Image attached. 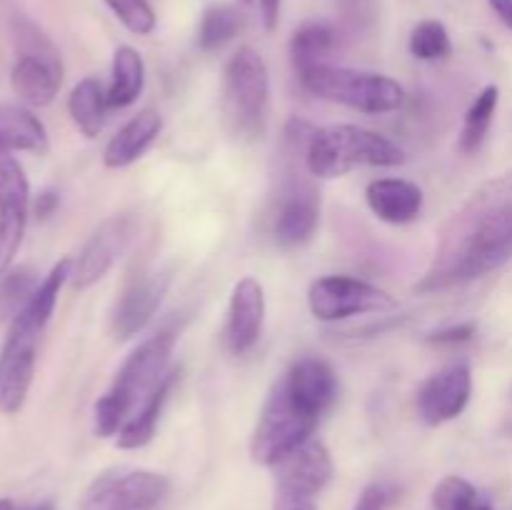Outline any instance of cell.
I'll return each instance as SVG.
<instances>
[{"instance_id":"cell-24","label":"cell","mask_w":512,"mask_h":510,"mask_svg":"<svg viewBox=\"0 0 512 510\" xmlns=\"http://www.w3.org/2000/svg\"><path fill=\"white\" fill-rule=\"evenodd\" d=\"M145 85L143 55L130 45H120L113 53V70L108 83L110 108H128L140 98Z\"/></svg>"},{"instance_id":"cell-41","label":"cell","mask_w":512,"mask_h":510,"mask_svg":"<svg viewBox=\"0 0 512 510\" xmlns=\"http://www.w3.org/2000/svg\"><path fill=\"white\" fill-rule=\"evenodd\" d=\"M0 510H18V505L8 498H0Z\"/></svg>"},{"instance_id":"cell-6","label":"cell","mask_w":512,"mask_h":510,"mask_svg":"<svg viewBox=\"0 0 512 510\" xmlns=\"http://www.w3.org/2000/svg\"><path fill=\"white\" fill-rule=\"evenodd\" d=\"M15 63L10 68V88L30 108H45L63 85V60L53 40L38 23L25 15L13 18Z\"/></svg>"},{"instance_id":"cell-1","label":"cell","mask_w":512,"mask_h":510,"mask_svg":"<svg viewBox=\"0 0 512 510\" xmlns=\"http://www.w3.org/2000/svg\"><path fill=\"white\" fill-rule=\"evenodd\" d=\"M512 258V168L485 180L440 228L415 290L445 293L490 275Z\"/></svg>"},{"instance_id":"cell-20","label":"cell","mask_w":512,"mask_h":510,"mask_svg":"<svg viewBox=\"0 0 512 510\" xmlns=\"http://www.w3.org/2000/svg\"><path fill=\"white\" fill-rule=\"evenodd\" d=\"M160 130H163V118H160L158 110H140L138 115H133V118L108 140V145H105L103 150L105 168L120 170L133 165L135 160L143 158L145 150L158 140Z\"/></svg>"},{"instance_id":"cell-16","label":"cell","mask_w":512,"mask_h":510,"mask_svg":"<svg viewBox=\"0 0 512 510\" xmlns=\"http://www.w3.org/2000/svg\"><path fill=\"white\" fill-rule=\"evenodd\" d=\"M275 490L308 495L315 498L325 485L333 480V458L320 440L310 438L295 450H290L283 460L273 465Z\"/></svg>"},{"instance_id":"cell-35","label":"cell","mask_w":512,"mask_h":510,"mask_svg":"<svg viewBox=\"0 0 512 510\" xmlns=\"http://www.w3.org/2000/svg\"><path fill=\"white\" fill-rule=\"evenodd\" d=\"M388 490L383 485H365L363 493L355 500L353 510H385L388 508Z\"/></svg>"},{"instance_id":"cell-18","label":"cell","mask_w":512,"mask_h":510,"mask_svg":"<svg viewBox=\"0 0 512 510\" xmlns=\"http://www.w3.org/2000/svg\"><path fill=\"white\" fill-rule=\"evenodd\" d=\"M280 383L290 393V398L313 415H323L330 405L338 398V375H335L333 365L315 355H305V358L295 360L283 375Z\"/></svg>"},{"instance_id":"cell-34","label":"cell","mask_w":512,"mask_h":510,"mask_svg":"<svg viewBox=\"0 0 512 510\" xmlns=\"http://www.w3.org/2000/svg\"><path fill=\"white\" fill-rule=\"evenodd\" d=\"M473 335H475V325L473 323H460V325H450V328H443V330H435V333H430L428 343H433V345H458V343H468Z\"/></svg>"},{"instance_id":"cell-2","label":"cell","mask_w":512,"mask_h":510,"mask_svg":"<svg viewBox=\"0 0 512 510\" xmlns=\"http://www.w3.org/2000/svg\"><path fill=\"white\" fill-rule=\"evenodd\" d=\"M173 345V330H160L158 335H150L148 340H143L125 358L110 388L95 403V435L110 438V435L120 433V428L133 418L135 410L148 398L150 390L170 370L168 360L170 353H173Z\"/></svg>"},{"instance_id":"cell-14","label":"cell","mask_w":512,"mask_h":510,"mask_svg":"<svg viewBox=\"0 0 512 510\" xmlns=\"http://www.w3.org/2000/svg\"><path fill=\"white\" fill-rule=\"evenodd\" d=\"M473 395L470 365L453 363L438 370L423 383L418 393V413L428 425H443L463 415Z\"/></svg>"},{"instance_id":"cell-31","label":"cell","mask_w":512,"mask_h":510,"mask_svg":"<svg viewBox=\"0 0 512 510\" xmlns=\"http://www.w3.org/2000/svg\"><path fill=\"white\" fill-rule=\"evenodd\" d=\"M410 53L418 60H443L453 53V40L440 20H423L410 33Z\"/></svg>"},{"instance_id":"cell-9","label":"cell","mask_w":512,"mask_h":510,"mask_svg":"<svg viewBox=\"0 0 512 510\" xmlns=\"http://www.w3.org/2000/svg\"><path fill=\"white\" fill-rule=\"evenodd\" d=\"M170 480L153 470L110 468L85 488L80 510H158L168 500Z\"/></svg>"},{"instance_id":"cell-10","label":"cell","mask_w":512,"mask_h":510,"mask_svg":"<svg viewBox=\"0 0 512 510\" xmlns=\"http://www.w3.org/2000/svg\"><path fill=\"white\" fill-rule=\"evenodd\" d=\"M310 313L323 323H338L363 313H390L398 308L393 295L353 275H325L308 290Z\"/></svg>"},{"instance_id":"cell-15","label":"cell","mask_w":512,"mask_h":510,"mask_svg":"<svg viewBox=\"0 0 512 510\" xmlns=\"http://www.w3.org/2000/svg\"><path fill=\"white\" fill-rule=\"evenodd\" d=\"M265 325V290L258 278L245 275L230 293L228 320H225V348L233 355H243L263 335Z\"/></svg>"},{"instance_id":"cell-33","label":"cell","mask_w":512,"mask_h":510,"mask_svg":"<svg viewBox=\"0 0 512 510\" xmlns=\"http://www.w3.org/2000/svg\"><path fill=\"white\" fill-rule=\"evenodd\" d=\"M343 18L353 28H370L375 20V0H338Z\"/></svg>"},{"instance_id":"cell-3","label":"cell","mask_w":512,"mask_h":510,"mask_svg":"<svg viewBox=\"0 0 512 510\" xmlns=\"http://www.w3.org/2000/svg\"><path fill=\"white\" fill-rule=\"evenodd\" d=\"M313 130L303 120H290L283 133L285 170L273 220L275 240L283 248H300L313 240L320 223V193L310 180L313 175L305 165V158L298 163V155L305 153Z\"/></svg>"},{"instance_id":"cell-4","label":"cell","mask_w":512,"mask_h":510,"mask_svg":"<svg viewBox=\"0 0 512 510\" xmlns=\"http://www.w3.org/2000/svg\"><path fill=\"white\" fill-rule=\"evenodd\" d=\"M405 163V150L385 135L360 125L315 128L305 148V165L313 178H343L358 168H395Z\"/></svg>"},{"instance_id":"cell-26","label":"cell","mask_w":512,"mask_h":510,"mask_svg":"<svg viewBox=\"0 0 512 510\" xmlns=\"http://www.w3.org/2000/svg\"><path fill=\"white\" fill-rule=\"evenodd\" d=\"M70 270H73V260L60 258L58 263L50 268V273L40 280L33 298H30V303L25 305V310L20 315H25V318H28L30 323L38 325L40 330H45V325H48L50 315H53L55 310V303H58L60 290H63V285L70 280Z\"/></svg>"},{"instance_id":"cell-12","label":"cell","mask_w":512,"mask_h":510,"mask_svg":"<svg viewBox=\"0 0 512 510\" xmlns=\"http://www.w3.org/2000/svg\"><path fill=\"white\" fill-rule=\"evenodd\" d=\"M30 215V183L13 153L0 150V275L15 263Z\"/></svg>"},{"instance_id":"cell-7","label":"cell","mask_w":512,"mask_h":510,"mask_svg":"<svg viewBox=\"0 0 512 510\" xmlns=\"http://www.w3.org/2000/svg\"><path fill=\"white\" fill-rule=\"evenodd\" d=\"M298 78L305 93L313 98L345 105L360 113H393L405 103L403 85L380 73H363V70L335 68V65L323 63L303 70Z\"/></svg>"},{"instance_id":"cell-27","label":"cell","mask_w":512,"mask_h":510,"mask_svg":"<svg viewBox=\"0 0 512 510\" xmlns=\"http://www.w3.org/2000/svg\"><path fill=\"white\" fill-rule=\"evenodd\" d=\"M500 90L498 85H488L478 93V98L473 100V105L465 113L463 133H460V150L465 155L478 153L480 145L485 143V135H488L490 125H493L495 108H498Z\"/></svg>"},{"instance_id":"cell-13","label":"cell","mask_w":512,"mask_h":510,"mask_svg":"<svg viewBox=\"0 0 512 510\" xmlns=\"http://www.w3.org/2000/svg\"><path fill=\"white\" fill-rule=\"evenodd\" d=\"M135 235V218L133 215H110L105 218L98 228L93 230L88 240H85L83 250L78 258L73 260V270H70V283L75 290H88L98 280L108 275L115 260L128 250L130 240Z\"/></svg>"},{"instance_id":"cell-43","label":"cell","mask_w":512,"mask_h":510,"mask_svg":"<svg viewBox=\"0 0 512 510\" xmlns=\"http://www.w3.org/2000/svg\"><path fill=\"white\" fill-rule=\"evenodd\" d=\"M243 3H253V0H243Z\"/></svg>"},{"instance_id":"cell-22","label":"cell","mask_w":512,"mask_h":510,"mask_svg":"<svg viewBox=\"0 0 512 510\" xmlns=\"http://www.w3.org/2000/svg\"><path fill=\"white\" fill-rule=\"evenodd\" d=\"M0 150L45 155L50 150L43 120L25 105H0Z\"/></svg>"},{"instance_id":"cell-39","label":"cell","mask_w":512,"mask_h":510,"mask_svg":"<svg viewBox=\"0 0 512 510\" xmlns=\"http://www.w3.org/2000/svg\"><path fill=\"white\" fill-rule=\"evenodd\" d=\"M488 3L495 10V15L512 30V0H488Z\"/></svg>"},{"instance_id":"cell-11","label":"cell","mask_w":512,"mask_h":510,"mask_svg":"<svg viewBox=\"0 0 512 510\" xmlns=\"http://www.w3.org/2000/svg\"><path fill=\"white\" fill-rule=\"evenodd\" d=\"M43 330L18 315L8 325V335L0 348V413L18 415L28 400L38 363V340Z\"/></svg>"},{"instance_id":"cell-42","label":"cell","mask_w":512,"mask_h":510,"mask_svg":"<svg viewBox=\"0 0 512 510\" xmlns=\"http://www.w3.org/2000/svg\"><path fill=\"white\" fill-rule=\"evenodd\" d=\"M30 510H55V505L53 503H40V505H35V508H30Z\"/></svg>"},{"instance_id":"cell-38","label":"cell","mask_w":512,"mask_h":510,"mask_svg":"<svg viewBox=\"0 0 512 510\" xmlns=\"http://www.w3.org/2000/svg\"><path fill=\"white\" fill-rule=\"evenodd\" d=\"M280 5H283V0H260V8H263L265 30H275V28H278Z\"/></svg>"},{"instance_id":"cell-23","label":"cell","mask_w":512,"mask_h":510,"mask_svg":"<svg viewBox=\"0 0 512 510\" xmlns=\"http://www.w3.org/2000/svg\"><path fill=\"white\" fill-rule=\"evenodd\" d=\"M108 85L98 78H83L68 95V113L85 138L103 133L108 120Z\"/></svg>"},{"instance_id":"cell-5","label":"cell","mask_w":512,"mask_h":510,"mask_svg":"<svg viewBox=\"0 0 512 510\" xmlns=\"http://www.w3.org/2000/svg\"><path fill=\"white\" fill-rule=\"evenodd\" d=\"M223 115L238 138L255 140L268 128L270 73L263 55L250 45L235 50L225 65Z\"/></svg>"},{"instance_id":"cell-29","label":"cell","mask_w":512,"mask_h":510,"mask_svg":"<svg viewBox=\"0 0 512 510\" xmlns=\"http://www.w3.org/2000/svg\"><path fill=\"white\" fill-rule=\"evenodd\" d=\"M35 288H38V275L33 268H10L8 273L0 275V325L13 323L25 305L33 298Z\"/></svg>"},{"instance_id":"cell-19","label":"cell","mask_w":512,"mask_h":510,"mask_svg":"<svg viewBox=\"0 0 512 510\" xmlns=\"http://www.w3.org/2000/svg\"><path fill=\"white\" fill-rule=\"evenodd\" d=\"M370 210L375 218L390 225L413 223L423 213L425 195L415 183L403 178H378L365 188Z\"/></svg>"},{"instance_id":"cell-30","label":"cell","mask_w":512,"mask_h":510,"mask_svg":"<svg viewBox=\"0 0 512 510\" xmlns=\"http://www.w3.org/2000/svg\"><path fill=\"white\" fill-rule=\"evenodd\" d=\"M435 510H493L488 500L460 475H448L433 490Z\"/></svg>"},{"instance_id":"cell-40","label":"cell","mask_w":512,"mask_h":510,"mask_svg":"<svg viewBox=\"0 0 512 510\" xmlns=\"http://www.w3.org/2000/svg\"><path fill=\"white\" fill-rule=\"evenodd\" d=\"M505 433L512 435V390H510V408H508V418H505Z\"/></svg>"},{"instance_id":"cell-32","label":"cell","mask_w":512,"mask_h":510,"mask_svg":"<svg viewBox=\"0 0 512 510\" xmlns=\"http://www.w3.org/2000/svg\"><path fill=\"white\" fill-rule=\"evenodd\" d=\"M115 18L135 35H150L155 30V10L148 0H105Z\"/></svg>"},{"instance_id":"cell-8","label":"cell","mask_w":512,"mask_h":510,"mask_svg":"<svg viewBox=\"0 0 512 510\" xmlns=\"http://www.w3.org/2000/svg\"><path fill=\"white\" fill-rule=\"evenodd\" d=\"M318 420V415L308 413L290 398V393L278 378L270 388L268 398H265L258 423H255L250 455H253L255 463L273 468L290 450L313 438Z\"/></svg>"},{"instance_id":"cell-37","label":"cell","mask_w":512,"mask_h":510,"mask_svg":"<svg viewBox=\"0 0 512 510\" xmlns=\"http://www.w3.org/2000/svg\"><path fill=\"white\" fill-rule=\"evenodd\" d=\"M58 205H60V195L55 193V190H43L40 195H35V200L30 203V208H33L35 218L45 220V218H50L55 210H58Z\"/></svg>"},{"instance_id":"cell-21","label":"cell","mask_w":512,"mask_h":510,"mask_svg":"<svg viewBox=\"0 0 512 510\" xmlns=\"http://www.w3.org/2000/svg\"><path fill=\"white\" fill-rule=\"evenodd\" d=\"M180 380V368H170L168 373L160 378V383L155 385L148 393V398L143 400L138 410L133 413V418L120 428V433L115 435V443L123 450H138L153 440L155 428H158L160 413H163L165 403H168L170 393H173L175 383Z\"/></svg>"},{"instance_id":"cell-17","label":"cell","mask_w":512,"mask_h":510,"mask_svg":"<svg viewBox=\"0 0 512 510\" xmlns=\"http://www.w3.org/2000/svg\"><path fill=\"white\" fill-rule=\"evenodd\" d=\"M170 273L158 270V273H145L135 278L113 308V333L120 340H130L153 320L155 310L163 303L168 293Z\"/></svg>"},{"instance_id":"cell-36","label":"cell","mask_w":512,"mask_h":510,"mask_svg":"<svg viewBox=\"0 0 512 510\" xmlns=\"http://www.w3.org/2000/svg\"><path fill=\"white\" fill-rule=\"evenodd\" d=\"M273 510H318L315 508V500L308 495L288 493V490H275Z\"/></svg>"},{"instance_id":"cell-25","label":"cell","mask_w":512,"mask_h":510,"mask_svg":"<svg viewBox=\"0 0 512 510\" xmlns=\"http://www.w3.org/2000/svg\"><path fill=\"white\" fill-rule=\"evenodd\" d=\"M333 45V25L323 23V20L303 23L293 33V40H290V60H293V68L298 70V73H303V70L315 68V65H323L328 53L333 50Z\"/></svg>"},{"instance_id":"cell-28","label":"cell","mask_w":512,"mask_h":510,"mask_svg":"<svg viewBox=\"0 0 512 510\" xmlns=\"http://www.w3.org/2000/svg\"><path fill=\"white\" fill-rule=\"evenodd\" d=\"M245 28V15L233 5H213L203 13L198 28V45L203 50H220L238 38Z\"/></svg>"}]
</instances>
